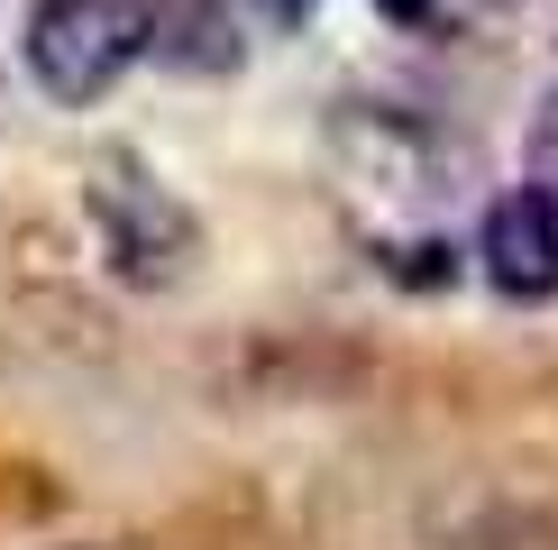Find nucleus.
I'll return each instance as SVG.
<instances>
[{
	"label": "nucleus",
	"instance_id": "6e6552de",
	"mask_svg": "<svg viewBox=\"0 0 558 550\" xmlns=\"http://www.w3.org/2000/svg\"><path fill=\"white\" fill-rule=\"evenodd\" d=\"M495 10H513V0H495Z\"/></svg>",
	"mask_w": 558,
	"mask_h": 550
},
{
	"label": "nucleus",
	"instance_id": "423d86ee",
	"mask_svg": "<svg viewBox=\"0 0 558 550\" xmlns=\"http://www.w3.org/2000/svg\"><path fill=\"white\" fill-rule=\"evenodd\" d=\"M393 28H439V0H376Z\"/></svg>",
	"mask_w": 558,
	"mask_h": 550
},
{
	"label": "nucleus",
	"instance_id": "f03ea898",
	"mask_svg": "<svg viewBox=\"0 0 558 550\" xmlns=\"http://www.w3.org/2000/svg\"><path fill=\"white\" fill-rule=\"evenodd\" d=\"M92 220H101L110 266H120L129 285H174V275L202 258V220L183 212L137 156H101V166H92Z\"/></svg>",
	"mask_w": 558,
	"mask_h": 550
},
{
	"label": "nucleus",
	"instance_id": "0eeeda50",
	"mask_svg": "<svg viewBox=\"0 0 558 550\" xmlns=\"http://www.w3.org/2000/svg\"><path fill=\"white\" fill-rule=\"evenodd\" d=\"M257 10L275 19V28H302V19H312V0H257Z\"/></svg>",
	"mask_w": 558,
	"mask_h": 550
},
{
	"label": "nucleus",
	"instance_id": "f257e3e1",
	"mask_svg": "<svg viewBox=\"0 0 558 550\" xmlns=\"http://www.w3.org/2000/svg\"><path fill=\"white\" fill-rule=\"evenodd\" d=\"M147 56V0H37L28 19V74L56 101H101Z\"/></svg>",
	"mask_w": 558,
	"mask_h": 550
},
{
	"label": "nucleus",
	"instance_id": "39448f33",
	"mask_svg": "<svg viewBox=\"0 0 558 550\" xmlns=\"http://www.w3.org/2000/svg\"><path fill=\"white\" fill-rule=\"evenodd\" d=\"M531 193H549V202H558V92H549L541 129H531Z\"/></svg>",
	"mask_w": 558,
	"mask_h": 550
},
{
	"label": "nucleus",
	"instance_id": "7ed1b4c3",
	"mask_svg": "<svg viewBox=\"0 0 558 550\" xmlns=\"http://www.w3.org/2000/svg\"><path fill=\"white\" fill-rule=\"evenodd\" d=\"M485 285L504 303H549L558 294V202L513 183V193L485 212Z\"/></svg>",
	"mask_w": 558,
	"mask_h": 550
},
{
	"label": "nucleus",
	"instance_id": "20e7f679",
	"mask_svg": "<svg viewBox=\"0 0 558 550\" xmlns=\"http://www.w3.org/2000/svg\"><path fill=\"white\" fill-rule=\"evenodd\" d=\"M147 46L174 74H229L239 64V28H229L220 0H166V10H147Z\"/></svg>",
	"mask_w": 558,
	"mask_h": 550
}]
</instances>
